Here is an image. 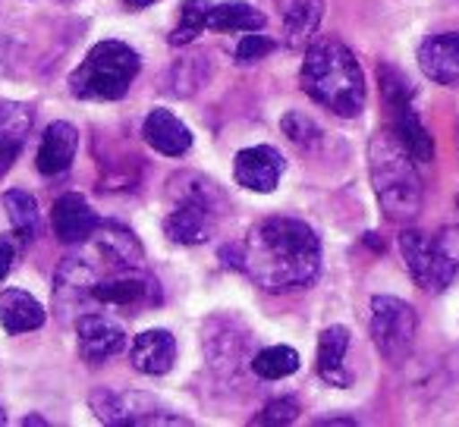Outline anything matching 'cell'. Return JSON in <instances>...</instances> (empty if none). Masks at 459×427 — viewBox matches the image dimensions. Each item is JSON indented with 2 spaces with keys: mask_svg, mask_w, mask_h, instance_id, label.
Returning a JSON list of instances; mask_svg holds the SVG:
<instances>
[{
  "mask_svg": "<svg viewBox=\"0 0 459 427\" xmlns=\"http://www.w3.org/2000/svg\"><path fill=\"white\" fill-rule=\"evenodd\" d=\"M142 70L139 54L123 41H98L79 70L70 76V91L82 101H120Z\"/></svg>",
  "mask_w": 459,
  "mask_h": 427,
  "instance_id": "cell-4",
  "label": "cell"
},
{
  "mask_svg": "<svg viewBox=\"0 0 459 427\" xmlns=\"http://www.w3.org/2000/svg\"><path fill=\"white\" fill-rule=\"evenodd\" d=\"M456 210H459V198H456Z\"/></svg>",
  "mask_w": 459,
  "mask_h": 427,
  "instance_id": "cell-36",
  "label": "cell"
},
{
  "mask_svg": "<svg viewBox=\"0 0 459 427\" xmlns=\"http://www.w3.org/2000/svg\"><path fill=\"white\" fill-rule=\"evenodd\" d=\"M277 41H271L268 35L262 32H246L243 41H239L237 47V64L249 66V64H258V60H264L268 54H274Z\"/></svg>",
  "mask_w": 459,
  "mask_h": 427,
  "instance_id": "cell-30",
  "label": "cell"
},
{
  "mask_svg": "<svg viewBox=\"0 0 459 427\" xmlns=\"http://www.w3.org/2000/svg\"><path fill=\"white\" fill-rule=\"evenodd\" d=\"M22 424H45V418H39V414H29V418H22Z\"/></svg>",
  "mask_w": 459,
  "mask_h": 427,
  "instance_id": "cell-34",
  "label": "cell"
},
{
  "mask_svg": "<svg viewBox=\"0 0 459 427\" xmlns=\"http://www.w3.org/2000/svg\"><path fill=\"white\" fill-rule=\"evenodd\" d=\"M283 154L271 145L243 148L233 164V176L243 189L249 192H274L283 176Z\"/></svg>",
  "mask_w": 459,
  "mask_h": 427,
  "instance_id": "cell-13",
  "label": "cell"
},
{
  "mask_svg": "<svg viewBox=\"0 0 459 427\" xmlns=\"http://www.w3.org/2000/svg\"><path fill=\"white\" fill-rule=\"evenodd\" d=\"M45 308L35 295L22 289H4L0 293V327L7 333H29L45 324Z\"/></svg>",
  "mask_w": 459,
  "mask_h": 427,
  "instance_id": "cell-22",
  "label": "cell"
},
{
  "mask_svg": "<svg viewBox=\"0 0 459 427\" xmlns=\"http://www.w3.org/2000/svg\"><path fill=\"white\" fill-rule=\"evenodd\" d=\"M129 362L139 374L160 377L173 368L177 362V339L170 337V330H145L133 339L129 346Z\"/></svg>",
  "mask_w": 459,
  "mask_h": 427,
  "instance_id": "cell-18",
  "label": "cell"
},
{
  "mask_svg": "<svg viewBox=\"0 0 459 427\" xmlns=\"http://www.w3.org/2000/svg\"><path fill=\"white\" fill-rule=\"evenodd\" d=\"M95 243H98V252H101V258L114 270H142V261H145V249H142L139 236H135L129 226L98 224Z\"/></svg>",
  "mask_w": 459,
  "mask_h": 427,
  "instance_id": "cell-19",
  "label": "cell"
},
{
  "mask_svg": "<svg viewBox=\"0 0 459 427\" xmlns=\"http://www.w3.org/2000/svg\"><path fill=\"white\" fill-rule=\"evenodd\" d=\"M221 208L211 201H198V198H177L173 210L164 220V233L170 243L179 245H202L211 239L217 224Z\"/></svg>",
  "mask_w": 459,
  "mask_h": 427,
  "instance_id": "cell-10",
  "label": "cell"
},
{
  "mask_svg": "<svg viewBox=\"0 0 459 427\" xmlns=\"http://www.w3.org/2000/svg\"><path fill=\"white\" fill-rule=\"evenodd\" d=\"M142 135L145 141L154 148L158 154H167V158H179L192 148V132L179 116H173L170 110L154 107L152 114L142 123Z\"/></svg>",
  "mask_w": 459,
  "mask_h": 427,
  "instance_id": "cell-20",
  "label": "cell"
},
{
  "mask_svg": "<svg viewBox=\"0 0 459 427\" xmlns=\"http://www.w3.org/2000/svg\"><path fill=\"white\" fill-rule=\"evenodd\" d=\"M239 268L264 293L306 289L321 270V243L306 220L268 218L252 226Z\"/></svg>",
  "mask_w": 459,
  "mask_h": 427,
  "instance_id": "cell-1",
  "label": "cell"
},
{
  "mask_svg": "<svg viewBox=\"0 0 459 427\" xmlns=\"http://www.w3.org/2000/svg\"><path fill=\"white\" fill-rule=\"evenodd\" d=\"M368 176L377 204L390 224H412L425 201L419 160L396 139L394 129H381L368 141Z\"/></svg>",
  "mask_w": 459,
  "mask_h": 427,
  "instance_id": "cell-2",
  "label": "cell"
},
{
  "mask_svg": "<svg viewBox=\"0 0 459 427\" xmlns=\"http://www.w3.org/2000/svg\"><path fill=\"white\" fill-rule=\"evenodd\" d=\"M98 214L89 208L82 195L76 192H66L54 201V210H51V226H54V236L60 239L64 245H79L85 239L95 236L98 230Z\"/></svg>",
  "mask_w": 459,
  "mask_h": 427,
  "instance_id": "cell-14",
  "label": "cell"
},
{
  "mask_svg": "<svg viewBox=\"0 0 459 427\" xmlns=\"http://www.w3.org/2000/svg\"><path fill=\"white\" fill-rule=\"evenodd\" d=\"M76 346L79 355L89 364L108 362L126 346V330L117 320H110L108 314L85 312L76 318Z\"/></svg>",
  "mask_w": 459,
  "mask_h": 427,
  "instance_id": "cell-11",
  "label": "cell"
},
{
  "mask_svg": "<svg viewBox=\"0 0 459 427\" xmlns=\"http://www.w3.org/2000/svg\"><path fill=\"white\" fill-rule=\"evenodd\" d=\"M91 412L101 424L129 427V424H189L186 418L167 414L158 399L145 393H129V389H98L89 399Z\"/></svg>",
  "mask_w": 459,
  "mask_h": 427,
  "instance_id": "cell-8",
  "label": "cell"
},
{
  "mask_svg": "<svg viewBox=\"0 0 459 427\" xmlns=\"http://www.w3.org/2000/svg\"><path fill=\"white\" fill-rule=\"evenodd\" d=\"M281 129L287 132L290 141H296V145H315V141L321 139L318 123H315L312 116L299 114V110H290V114L281 120Z\"/></svg>",
  "mask_w": 459,
  "mask_h": 427,
  "instance_id": "cell-27",
  "label": "cell"
},
{
  "mask_svg": "<svg viewBox=\"0 0 459 427\" xmlns=\"http://www.w3.org/2000/svg\"><path fill=\"white\" fill-rule=\"evenodd\" d=\"M381 85H384V98H387L390 110H394V132L403 145L409 148L419 164H428L434 160V141H431V132L425 129V123L419 120L412 107V85H409L406 76L394 70V66H381Z\"/></svg>",
  "mask_w": 459,
  "mask_h": 427,
  "instance_id": "cell-7",
  "label": "cell"
},
{
  "mask_svg": "<svg viewBox=\"0 0 459 427\" xmlns=\"http://www.w3.org/2000/svg\"><path fill=\"white\" fill-rule=\"evenodd\" d=\"M277 10H281L283 45L293 47V51L312 45L315 32L321 26V16H325V0H277Z\"/></svg>",
  "mask_w": 459,
  "mask_h": 427,
  "instance_id": "cell-15",
  "label": "cell"
},
{
  "mask_svg": "<svg viewBox=\"0 0 459 427\" xmlns=\"http://www.w3.org/2000/svg\"><path fill=\"white\" fill-rule=\"evenodd\" d=\"M129 10H148V7H154V4H160V0H123Z\"/></svg>",
  "mask_w": 459,
  "mask_h": 427,
  "instance_id": "cell-33",
  "label": "cell"
},
{
  "mask_svg": "<svg viewBox=\"0 0 459 427\" xmlns=\"http://www.w3.org/2000/svg\"><path fill=\"white\" fill-rule=\"evenodd\" d=\"M400 252L412 283L425 293H444L459 274V249L450 236H428L419 230L400 233Z\"/></svg>",
  "mask_w": 459,
  "mask_h": 427,
  "instance_id": "cell-5",
  "label": "cell"
},
{
  "mask_svg": "<svg viewBox=\"0 0 459 427\" xmlns=\"http://www.w3.org/2000/svg\"><path fill=\"white\" fill-rule=\"evenodd\" d=\"M371 339H375L377 352L387 358L390 364H400L409 358L415 343V330H419V314L409 302L396 299V295H375L371 299Z\"/></svg>",
  "mask_w": 459,
  "mask_h": 427,
  "instance_id": "cell-6",
  "label": "cell"
},
{
  "mask_svg": "<svg viewBox=\"0 0 459 427\" xmlns=\"http://www.w3.org/2000/svg\"><path fill=\"white\" fill-rule=\"evenodd\" d=\"M4 421H7V414H4V408H0V424H4Z\"/></svg>",
  "mask_w": 459,
  "mask_h": 427,
  "instance_id": "cell-35",
  "label": "cell"
},
{
  "mask_svg": "<svg viewBox=\"0 0 459 427\" xmlns=\"http://www.w3.org/2000/svg\"><path fill=\"white\" fill-rule=\"evenodd\" d=\"M346 349H350V330L340 324L327 327L318 339V374L325 383L331 387H350V371H346L343 358H346Z\"/></svg>",
  "mask_w": 459,
  "mask_h": 427,
  "instance_id": "cell-21",
  "label": "cell"
},
{
  "mask_svg": "<svg viewBox=\"0 0 459 427\" xmlns=\"http://www.w3.org/2000/svg\"><path fill=\"white\" fill-rule=\"evenodd\" d=\"M419 66L431 82L459 85V32H440L421 41Z\"/></svg>",
  "mask_w": 459,
  "mask_h": 427,
  "instance_id": "cell-17",
  "label": "cell"
},
{
  "mask_svg": "<svg viewBox=\"0 0 459 427\" xmlns=\"http://www.w3.org/2000/svg\"><path fill=\"white\" fill-rule=\"evenodd\" d=\"M4 208H7L10 226H13V233L20 236V243H32V239L39 236V226H41L39 201H35L29 192L10 189V192H4Z\"/></svg>",
  "mask_w": 459,
  "mask_h": 427,
  "instance_id": "cell-24",
  "label": "cell"
},
{
  "mask_svg": "<svg viewBox=\"0 0 459 427\" xmlns=\"http://www.w3.org/2000/svg\"><path fill=\"white\" fill-rule=\"evenodd\" d=\"M16 252H20V236L10 233V236H0V283L7 280V274L13 270Z\"/></svg>",
  "mask_w": 459,
  "mask_h": 427,
  "instance_id": "cell-31",
  "label": "cell"
},
{
  "mask_svg": "<svg viewBox=\"0 0 459 427\" xmlns=\"http://www.w3.org/2000/svg\"><path fill=\"white\" fill-rule=\"evenodd\" d=\"M208 10H211V0H183V10H179V26L173 29L170 35V45H189L195 41L198 35L208 29Z\"/></svg>",
  "mask_w": 459,
  "mask_h": 427,
  "instance_id": "cell-26",
  "label": "cell"
},
{
  "mask_svg": "<svg viewBox=\"0 0 459 427\" xmlns=\"http://www.w3.org/2000/svg\"><path fill=\"white\" fill-rule=\"evenodd\" d=\"M22 151V139H7V135H0V176L13 167V160L20 158Z\"/></svg>",
  "mask_w": 459,
  "mask_h": 427,
  "instance_id": "cell-32",
  "label": "cell"
},
{
  "mask_svg": "<svg viewBox=\"0 0 459 427\" xmlns=\"http://www.w3.org/2000/svg\"><path fill=\"white\" fill-rule=\"evenodd\" d=\"M98 283V274L79 258H66L60 264L57 277H54V308H57L60 318H70V314L85 312L91 305V289Z\"/></svg>",
  "mask_w": 459,
  "mask_h": 427,
  "instance_id": "cell-12",
  "label": "cell"
},
{
  "mask_svg": "<svg viewBox=\"0 0 459 427\" xmlns=\"http://www.w3.org/2000/svg\"><path fill=\"white\" fill-rule=\"evenodd\" d=\"M32 126V114L22 104H0V135L7 139H22Z\"/></svg>",
  "mask_w": 459,
  "mask_h": 427,
  "instance_id": "cell-29",
  "label": "cell"
},
{
  "mask_svg": "<svg viewBox=\"0 0 459 427\" xmlns=\"http://www.w3.org/2000/svg\"><path fill=\"white\" fill-rule=\"evenodd\" d=\"M302 91L337 116H359L365 110V73L352 51L340 41H318L306 51L299 70Z\"/></svg>",
  "mask_w": 459,
  "mask_h": 427,
  "instance_id": "cell-3",
  "label": "cell"
},
{
  "mask_svg": "<svg viewBox=\"0 0 459 427\" xmlns=\"http://www.w3.org/2000/svg\"><path fill=\"white\" fill-rule=\"evenodd\" d=\"M208 29L214 32H262L264 13L243 0H227V4H211L208 10Z\"/></svg>",
  "mask_w": 459,
  "mask_h": 427,
  "instance_id": "cell-23",
  "label": "cell"
},
{
  "mask_svg": "<svg viewBox=\"0 0 459 427\" xmlns=\"http://www.w3.org/2000/svg\"><path fill=\"white\" fill-rule=\"evenodd\" d=\"M299 418V402L283 396V399H271L262 412L252 418V424H268V427H277V424H293Z\"/></svg>",
  "mask_w": 459,
  "mask_h": 427,
  "instance_id": "cell-28",
  "label": "cell"
},
{
  "mask_svg": "<svg viewBox=\"0 0 459 427\" xmlns=\"http://www.w3.org/2000/svg\"><path fill=\"white\" fill-rule=\"evenodd\" d=\"M252 371L264 380H283L299 371V352L290 346H268L252 358Z\"/></svg>",
  "mask_w": 459,
  "mask_h": 427,
  "instance_id": "cell-25",
  "label": "cell"
},
{
  "mask_svg": "<svg viewBox=\"0 0 459 427\" xmlns=\"http://www.w3.org/2000/svg\"><path fill=\"white\" fill-rule=\"evenodd\" d=\"M76 148H79V132L76 126L57 120L45 129L41 135L39 154H35V167H39L41 176H64L66 170L76 160Z\"/></svg>",
  "mask_w": 459,
  "mask_h": 427,
  "instance_id": "cell-16",
  "label": "cell"
},
{
  "mask_svg": "<svg viewBox=\"0 0 459 427\" xmlns=\"http://www.w3.org/2000/svg\"><path fill=\"white\" fill-rule=\"evenodd\" d=\"M91 299L95 305H114V308H126V312H139V308L158 305L160 293H158V280L145 277L142 270H117L110 280H98L91 289Z\"/></svg>",
  "mask_w": 459,
  "mask_h": 427,
  "instance_id": "cell-9",
  "label": "cell"
}]
</instances>
